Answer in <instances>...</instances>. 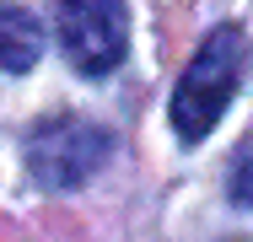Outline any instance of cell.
Returning a JSON list of instances; mask_svg holds the SVG:
<instances>
[{"instance_id": "1", "label": "cell", "mask_w": 253, "mask_h": 242, "mask_svg": "<svg viewBox=\"0 0 253 242\" xmlns=\"http://www.w3.org/2000/svg\"><path fill=\"white\" fill-rule=\"evenodd\" d=\"M237 81H243V33L237 27H215L194 48V59L183 65V76L172 86V129L183 140H205L221 124Z\"/></svg>"}, {"instance_id": "2", "label": "cell", "mask_w": 253, "mask_h": 242, "mask_svg": "<svg viewBox=\"0 0 253 242\" xmlns=\"http://www.w3.org/2000/svg\"><path fill=\"white\" fill-rule=\"evenodd\" d=\"M59 48L81 76H108L124 65L129 48V11L108 0H70L59 5Z\"/></svg>"}, {"instance_id": "3", "label": "cell", "mask_w": 253, "mask_h": 242, "mask_svg": "<svg viewBox=\"0 0 253 242\" xmlns=\"http://www.w3.org/2000/svg\"><path fill=\"white\" fill-rule=\"evenodd\" d=\"M108 129L86 124V119H49L33 145H27V167L43 189H76L97 172V161L108 156Z\"/></svg>"}, {"instance_id": "4", "label": "cell", "mask_w": 253, "mask_h": 242, "mask_svg": "<svg viewBox=\"0 0 253 242\" xmlns=\"http://www.w3.org/2000/svg\"><path fill=\"white\" fill-rule=\"evenodd\" d=\"M38 48H43V27L27 5H0V70L22 76L38 65Z\"/></svg>"}, {"instance_id": "5", "label": "cell", "mask_w": 253, "mask_h": 242, "mask_svg": "<svg viewBox=\"0 0 253 242\" xmlns=\"http://www.w3.org/2000/svg\"><path fill=\"white\" fill-rule=\"evenodd\" d=\"M232 199L253 210V145H243V156L232 161Z\"/></svg>"}]
</instances>
